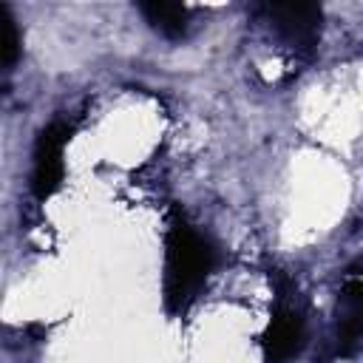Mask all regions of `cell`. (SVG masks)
Segmentation results:
<instances>
[{"label":"cell","mask_w":363,"mask_h":363,"mask_svg":"<svg viewBox=\"0 0 363 363\" xmlns=\"http://www.w3.org/2000/svg\"><path fill=\"white\" fill-rule=\"evenodd\" d=\"M306 346V312L289 278L275 272V306L261 335L264 363H289Z\"/></svg>","instance_id":"2"},{"label":"cell","mask_w":363,"mask_h":363,"mask_svg":"<svg viewBox=\"0 0 363 363\" xmlns=\"http://www.w3.org/2000/svg\"><path fill=\"white\" fill-rule=\"evenodd\" d=\"M20 54V34H17V23L9 11V6H0V62L9 71L14 65Z\"/></svg>","instance_id":"7"},{"label":"cell","mask_w":363,"mask_h":363,"mask_svg":"<svg viewBox=\"0 0 363 363\" xmlns=\"http://www.w3.org/2000/svg\"><path fill=\"white\" fill-rule=\"evenodd\" d=\"M139 11L150 23V28L167 40H182L190 28V9L182 3L150 0V3H139Z\"/></svg>","instance_id":"6"},{"label":"cell","mask_w":363,"mask_h":363,"mask_svg":"<svg viewBox=\"0 0 363 363\" xmlns=\"http://www.w3.org/2000/svg\"><path fill=\"white\" fill-rule=\"evenodd\" d=\"M74 133L71 122L54 119L51 125H45L34 142V156H31V193L37 201H45L48 196L57 193L62 176H65V164H62V150L68 145Z\"/></svg>","instance_id":"4"},{"label":"cell","mask_w":363,"mask_h":363,"mask_svg":"<svg viewBox=\"0 0 363 363\" xmlns=\"http://www.w3.org/2000/svg\"><path fill=\"white\" fill-rule=\"evenodd\" d=\"M255 17L295 57H312L320 43L323 9L315 3H261L255 6Z\"/></svg>","instance_id":"3"},{"label":"cell","mask_w":363,"mask_h":363,"mask_svg":"<svg viewBox=\"0 0 363 363\" xmlns=\"http://www.w3.org/2000/svg\"><path fill=\"white\" fill-rule=\"evenodd\" d=\"M216 269L213 241L173 207L164 230V306L170 315H187Z\"/></svg>","instance_id":"1"},{"label":"cell","mask_w":363,"mask_h":363,"mask_svg":"<svg viewBox=\"0 0 363 363\" xmlns=\"http://www.w3.org/2000/svg\"><path fill=\"white\" fill-rule=\"evenodd\" d=\"M363 343V278H346L337 292L335 352L349 357Z\"/></svg>","instance_id":"5"}]
</instances>
